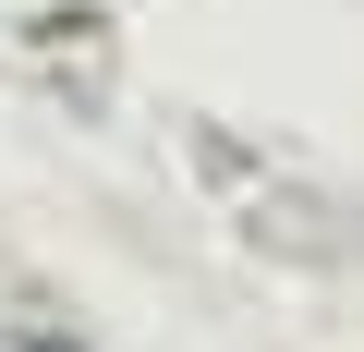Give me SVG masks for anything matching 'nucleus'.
Listing matches in <instances>:
<instances>
[{
    "mask_svg": "<svg viewBox=\"0 0 364 352\" xmlns=\"http://www.w3.org/2000/svg\"><path fill=\"white\" fill-rule=\"evenodd\" d=\"M182 146H195L207 195L231 207V231H243L255 255H279V267H364V207H352V195H328L316 170H291V158L243 146L231 122H182Z\"/></svg>",
    "mask_w": 364,
    "mask_h": 352,
    "instance_id": "nucleus-1",
    "label": "nucleus"
}]
</instances>
